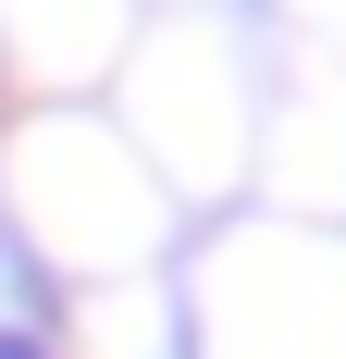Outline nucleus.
<instances>
[{
  "label": "nucleus",
  "mask_w": 346,
  "mask_h": 359,
  "mask_svg": "<svg viewBox=\"0 0 346 359\" xmlns=\"http://www.w3.org/2000/svg\"><path fill=\"white\" fill-rule=\"evenodd\" d=\"M0 359H37V347H25V334H0Z\"/></svg>",
  "instance_id": "obj_1"
}]
</instances>
